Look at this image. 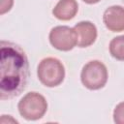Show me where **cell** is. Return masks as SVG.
<instances>
[{
  "label": "cell",
  "mask_w": 124,
  "mask_h": 124,
  "mask_svg": "<svg viewBox=\"0 0 124 124\" xmlns=\"http://www.w3.org/2000/svg\"><path fill=\"white\" fill-rule=\"evenodd\" d=\"M0 98L13 99L26 88L29 64L24 50L16 44L2 40L0 43Z\"/></svg>",
  "instance_id": "obj_1"
},
{
  "label": "cell",
  "mask_w": 124,
  "mask_h": 124,
  "mask_svg": "<svg viewBox=\"0 0 124 124\" xmlns=\"http://www.w3.org/2000/svg\"><path fill=\"white\" fill-rule=\"evenodd\" d=\"M39 80L46 87H55L62 83L65 78V68L62 62L54 57L44 58L38 65Z\"/></svg>",
  "instance_id": "obj_2"
},
{
  "label": "cell",
  "mask_w": 124,
  "mask_h": 124,
  "mask_svg": "<svg viewBox=\"0 0 124 124\" xmlns=\"http://www.w3.org/2000/svg\"><path fill=\"white\" fill-rule=\"evenodd\" d=\"M19 114L26 120L41 119L47 110L46 98L38 92H29L24 95L17 105Z\"/></svg>",
  "instance_id": "obj_3"
},
{
  "label": "cell",
  "mask_w": 124,
  "mask_h": 124,
  "mask_svg": "<svg viewBox=\"0 0 124 124\" xmlns=\"http://www.w3.org/2000/svg\"><path fill=\"white\" fill-rule=\"evenodd\" d=\"M80 80L89 90L103 88L108 81V69L106 65L99 60L87 62L81 70Z\"/></svg>",
  "instance_id": "obj_4"
},
{
  "label": "cell",
  "mask_w": 124,
  "mask_h": 124,
  "mask_svg": "<svg viewBox=\"0 0 124 124\" xmlns=\"http://www.w3.org/2000/svg\"><path fill=\"white\" fill-rule=\"evenodd\" d=\"M48 39L51 46L61 51H69L78 44V36L74 27L65 25L53 27L49 32Z\"/></svg>",
  "instance_id": "obj_5"
},
{
  "label": "cell",
  "mask_w": 124,
  "mask_h": 124,
  "mask_svg": "<svg viewBox=\"0 0 124 124\" xmlns=\"http://www.w3.org/2000/svg\"><path fill=\"white\" fill-rule=\"evenodd\" d=\"M103 21L111 32L124 31V8L119 5L108 7L104 12Z\"/></svg>",
  "instance_id": "obj_6"
},
{
  "label": "cell",
  "mask_w": 124,
  "mask_h": 124,
  "mask_svg": "<svg viewBox=\"0 0 124 124\" xmlns=\"http://www.w3.org/2000/svg\"><path fill=\"white\" fill-rule=\"evenodd\" d=\"M74 29L78 36L77 46L79 47H87L93 45L97 39V28L90 21H79L74 26Z\"/></svg>",
  "instance_id": "obj_7"
},
{
  "label": "cell",
  "mask_w": 124,
  "mask_h": 124,
  "mask_svg": "<svg viewBox=\"0 0 124 124\" xmlns=\"http://www.w3.org/2000/svg\"><path fill=\"white\" fill-rule=\"evenodd\" d=\"M78 10L76 0H59L52 10L53 16L60 20H70L75 17Z\"/></svg>",
  "instance_id": "obj_8"
},
{
  "label": "cell",
  "mask_w": 124,
  "mask_h": 124,
  "mask_svg": "<svg viewBox=\"0 0 124 124\" xmlns=\"http://www.w3.org/2000/svg\"><path fill=\"white\" fill-rule=\"evenodd\" d=\"M109 52L116 60L124 61V35L114 37L110 41Z\"/></svg>",
  "instance_id": "obj_9"
},
{
  "label": "cell",
  "mask_w": 124,
  "mask_h": 124,
  "mask_svg": "<svg viewBox=\"0 0 124 124\" xmlns=\"http://www.w3.org/2000/svg\"><path fill=\"white\" fill-rule=\"evenodd\" d=\"M113 121L116 124H124V102L119 103L114 108Z\"/></svg>",
  "instance_id": "obj_10"
},
{
  "label": "cell",
  "mask_w": 124,
  "mask_h": 124,
  "mask_svg": "<svg viewBox=\"0 0 124 124\" xmlns=\"http://www.w3.org/2000/svg\"><path fill=\"white\" fill-rule=\"evenodd\" d=\"M14 5V0H1L0 3V15H4L9 12Z\"/></svg>",
  "instance_id": "obj_11"
},
{
  "label": "cell",
  "mask_w": 124,
  "mask_h": 124,
  "mask_svg": "<svg viewBox=\"0 0 124 124\" xmlns=\"http://www.w3.org/2000/svg\"><path fill=\"white\" fill-rule=\"evenodd\" d=\"M83 2H85L86 4H96L98 2H100L101 0H82Z\"/></svg>",
  "instance_id": "obj_12"
}]
</instances>
